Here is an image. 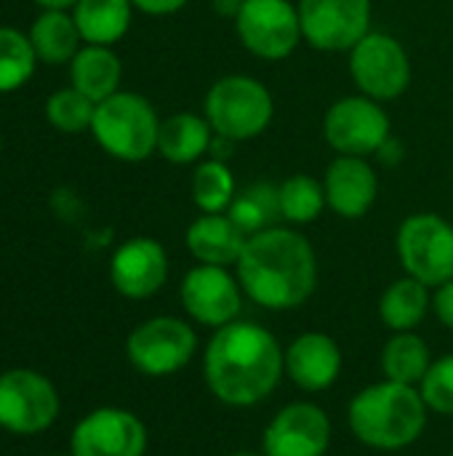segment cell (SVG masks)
I'll return each mask as SVG.
<instances>
[{
	"instance_id": "60d3db41",
	"label": "cell",
	"mask_w": 453,
	"mask_h": 456,
	"mask_svg": "<svg viewBox=\"0 0 453 456\" xmlns=\"http://www.w3.org/2000/svg\"><path fill=\"white\" fill-rule=\"evenodd\" d=\"M451 456H453V449H451Z\"/></svg>"
},
{
	"instance_id": "d6986e66",
	"label": "cell",
	"mask_w": 453,
	"mask_h": 456,
	"mask_svg": "<svg viewBox=\"0 0 453 456\" xmlns=\"http://www.w3.org/2000/svg\"><path fill=\"white\" fill-rule=\"evenodd\" d=\"M248 235L230 219V214H200L184 232L187 251L198 265L232 267L238 265Z\"/></svg>"
},
{
	"instance_id": "83f0119b",
	"label": "cell",
	"mask_w": 453,
	"mask_h": 456,
	"mask_svg": "<svg viewBox=\"0 0 453 456\" xmlns=\"http://www.w3.org/2000/svg\"><path fill=\"white\" fill-rule=\"evenodd\" d=\"M278 195H280V216L288 224H312L323 214V208H328L323 182H318L310 174L288 176L283 184H278Z\"/></svg>"
},
{
	"instance_id": "1f68e13d",
	"label": "cell",
	"mask_w": 453,
	"mask_h": 456,
	"mask_svg": "<svg viewBox=\"0 0 453 456\" xmlns=\"http://www.w3.org/2000/svg\"><path fill=\"white\" fill-rule=\"evenodd\" d=\"M433 313L438 315V321L453 331V281L443 283L441 289H435L433 297Z\"/></svg>"
},
{
	"instance_id": "4dcf8cb0",
	"label": "cell",
	"mask_w": 453,
	"mask_h": 456,
	"mask_svg": "<svg viewBox=\"0 0 453 456\" xmlns=\"http://www.w3.org/2000/svg\"><path fill=\"white\" fill-rule=\"evenodd\" d=\"M417 387L433 414L453 417V355L435 358Z\"/></svg>"
},
{
	"instance_id": "cb8c5ba5",
	"label": "cell",
	"mask_w": 453,
	"mask_h": 456,
	"mask_svg": "<svg viewBox=\"0 0 453 456\" xmlns=\"http://www.w3.org/2000/svg\"><path fill=\"white\" fill-rule=\"evenodd\" d=\"M433 297L425 283L406 275L384 289L379 297V318L390 331H414L430 313Z\"/></svg>"
},
{
	"instance_id": "52a82bcc",
	"label": "cell",
	"mask_w": 453,
	"mask_h": 456,
	"mask_svg": "<svg viewBox=\"0 0 453 456\" xmlns=\"http://www.w3.org/2000/svg\"><path fill=\"white\" fill-rule=\"evenodd\" d=\"M395 251L406 275L427 289L453 281V224L441 214L419 211L400 222Z\"/></svg>"
},
{
	"instance_id": "74e56055",
	"label": "cell",
	"mask_w": 453,
	"mask_h": 456,
	"mask_svg": "<svg viewBox=\"0 0 453 456\" xmlns=\"http://www.w3.org/2000/svg\"><path fill=\"white\" fill-rule=\"evenodd\" d=\"M0 150H3V136H0Z\"/></svg>"
},
{
	"instance_id": "603a6c76",
	"label": "cell",
	"mask_w": 453,
	"mask_h": 456,
	"mask_svg": "<svg viewBox=\"0 0 453 456\" xmlns=\"http://www.w3.org/2000/svg\"><path fill=\"white\" fill-rule=\"evenodd\" d=\"M35 56L45 64H67L80 51V32L67 11L45 8L27 32Z\"/></svg>"
},
{
	"instance_id": "ffe728a7",
	"label": "cell",
	"mask_w": 453,
	"mask_h": 456,
	"mask_svg": "<svg viewBox=\"0 0 453 456\" xmlns=\"http://www.w3.org/2000/svg\"><path fill=\"white\" fill-rule=\"evenodd\" d=\"M123 64L109 45L85 43L69 61V83L91 102H104L120 91Z\"/></svg>"
},
{
	"instance_id": "44dd1931",
	"label": "cell",
	"mask_w": 453,
	"mask_h": 456,
	"mask_svg": "<svg viewBox=\"0 0 453 456\" xmlns=\"http://www.w3.org/2000/svg\"><path fill=\"white\" fill-rule=\"evenodd\" d=\"M214 142V128L206 115L195 112H176L160 123L158 134V152L176 166H190L200 160Z\"/></svg>"
},
{
	"instance_id": "d4e9b609",
	"label": "cell",
	"mask_w": 453,
	"mask_h": 456,
	"mask_svg": "<svg viewBox=\"0 0 453 456\" xmlns=\"http://www.w3.org/2000/svg\"><path fill=\"white\" fill-rule=\"evenodd\" d=\"M379 363H382L384 379L417 387L433 363V353H430V345L419 334L398 331L384 342Z\"/></svg>"
},
{
	"instance_id": "8992f818",
	"label": "cell",
	"mask_w": 453,
	"mask_h": 456,
	"mask_svg": "<svg viewBox=\"0 0 453 456\" xmlns=\"http://www.w3.org/2000/svg\"><path fill=\"white\" fill-rule=\"evenodd\" d=\"M198 353V334L192 323L174 315H155L131 329L125 339L128 363L150 377L163 379L174 377L192 363Z\"/></svg>"
},
{
	"instance_id": "277c9868",
	"label": "cell",
	"mask_w": 453,
	"mask_h": 456,
	"mask_svg": "<svg viewBox=\"0 0 453 456\" xmlns=\"http://www.w3.org/2000/svg\"><path fill=\"white\" fill-rule=\"evenodd\" d=\"M160 123L150 99L133 91H117L96 104L91 134L107 155L139 163L158 152Z\"/></svg>"
},
{
	"instance_id": "30bf717a",
	"label": "cell",
	"mask_w": 453,
	"mask_h": 456,
	"mask_svg": "<svg viewBox=\"0 0 453 456\" xmlns=\"http://www.w3.org/2000/svg\"><path fill=\"white\" fill-rule=\"evenodd\" d=\"M392 123L382 102L363 94L336 99L323 115V136L336 155L368 158L392 136Z\"/></svg>"
},
{
	"instance_id": "8d00e7d4",
	"label": "cell",
	"mask_w": 453,
	"mask_h": 456,
	"mask_svg": "<svg viewBox=\"0 0 453 456\" xmlns=\"http://www.w3.org/2000/svg\"><path fill=\"white\" fill-rule=\"evenodd\" d=\"M227 456H264L262 452H251V449H240V452H232V454Z\"/></svg>"
},
{
	"instance_id": "ba28073f",
	"label": "cell",
	"mask_w": 453,
	"mask_h": 456,
	"mask_svg": "<svg viewBox=\"0 0 453 456\" xmlns=\"http://www.w3.org/2000/svg\"><path fill=\"white\" fill-rule=\"evenodd\" d=\"M61 411L56 385L35 369H11L0 377V430L11 436H40Z\"/></svg>"
},
{
	"instance_id": "5b68a950",
	"label": "cell",
	"mask_w": 453,
	"mask_h": 456,
	"mask_svg": "<svg viewBox=\"0 0 453 456\" xmlns=\"http://www.w3.org/2000/svg\"><path fill=\"white\" fill-rule=\"evenodd\" d=\"M203 115L216 136L248 142L262 136L275 118L270 88L251 75H224L206 91Z\"/></svg>"
},
{
	"instance_id": "5bb4252c",
	"label": "cell",
	"mask_w": 453,
	"mask_h": 456,
	"mask_svg": "<svg viewBox=\"0 0 453 456\" xmlns=\"http://www.w3.org/2000/svg\"><path fill=\"white\" fill-rule=\"evenodd\" d=\"M147 446V425L133 411L120 406L88 411L69 436L72 456H144Z\"/></svg>"
},
{
	"instance_id": "e0dca14e",
	"label": "cell",
	"mask_w": 453,
	"mask_h": 456,
	"mask_svg": "<svg viewBox=\"0 0 453 456\" xmlns=\"http://www.w3.org/2000/svg\"><path fill=\"white\" fill-rule=\"evenodd\" d=\"M286 377L304 393H323L342 377L344 355L334 337L323 331L299 334L283 353Z\"/></svg>"
},
{
	"instance_id": "836d02e7",
	"label": "cell",
	"mask_w": 453,
	"mask_h": 456,
	"mask_svg": "<svg viewBox=\"0 0 453 456\" xmlns=\"http://www.w3.org/2000/svg\"><path fill=\"white\" fill-rule=\"evenodd\" d=\"M387 166H395V163H400V158H403V144L395 139V136H390L384 144H382V150L376 152Z\"/></svg>"
},
{
	"instance_id": "ab89813d",
	"label": "cell",
	"mask_w": 453,
	"mask_h": 456,
	"mask_svg": "<svg viewBox=\"0 0 453 456\" xmlns=\"http://www.w3.org/2000/svg\"><path fill=\"white\" fill-rule=\"evenodd\" d=\"M0 377H3V371H0Z\"/></svg>"
},
{
	"instance_id": "8fae6325",
	"label": "cell",
	"mask_w": 453,
	"mask_h": 456,
	"mask_svg": "<svg viewBox=\"0 0 453 456\" xmlns=\"http://www.w3.org/2000/svg\"><path fill=\"white\" fill-rule=\"evenodd\" d=\"M235 32L243 48L264 61L288 59L304 40L299 8L291 0H246Z\"/></svg>"
},
{
	"instance_id": "7a4b0ae2",
	"label": "cell",
	"mask_w": 453,
	"mask_h": 456,
	"mask_svg": "<svg viewBox=\"0 0 453 456\" xmlns=\"http://www.w3.org/2000/svg\"><path fill=\"white\" fill-rule=\"evenodd\" d=\"M235 267L243 294L264 310H294L318 289L315 248L291 227L278 224L248 235Z\"/></svg>"
},
{
	"instance_id": "7c38bea8",
	"label": "cell",
	"mask_w": 453,
	"mask_h": 456,
	"mask_svg": "<svg viewBox=\"0 0 453 456\" xmlns=\"http://www.w3.org/2000/svg\"><path fill=\"white\" fill-rule=\"evenodd\" d=\"M302 37L323 53L352 51L371 32V0H299Z\"/></svg>"
},
{
	"instance_id": "3957f363",
	"label": "cell",
	"mask_w": 453,
	"mask_h": 456,
	"mask_svg": "<svg viewBox=\"0 0 453 456\" xmlns=\"http://www.w3.org/2000/svg\"><path fill=\"white\" fill-rule=\"evenodd\" d=\"M427 414L419 387L382 379L352 395L347 425L358 444L374 452H403L422 438Z\"/></svg>"
},
{
	"instance_id": "f1b7e54d",
	"label": "cell",
	"mask_w": 453,
	"mask_h": 456,
	"mask_svg": "<svg viewBox=\"0 0 453 456\" xmlns=\"http://www.w3.org/2000/svg\"><path fill=\"white\" fill-rule=\"evenodd\" d=\"M35 48L13 27H0V94L21 88L35 75Z\"/></svg>"
},
{
	"instance_id": "f35d334b",
	"label": "cell",
	"mask_w": 453,
	"mask_h": 456,
	"mask_svg": "<svg viewBox=\"0 0 453 456\" xmlns=\"http://www.w3.org/2000/svg\"><path fill=\"white\" fill-rule=\"evenodd\" d=\"M53 456H72V454H53Z\"/></svg>"
},
{
	"instance_id": "2e32d148",
	"label": "cell",
	"mask_w": 453,
	"mask_h": 456,
	"mask_svg": "<svg viewBox=\"0 0 453 456\" xmlns=\"http://www.w3.org/2000/svg\"><path fill=\"white\" fill-rule=\"evenodd\" d=\"M168 281V254L155 238H131L120 243L109 259L112 289L133 302L155 297Z\"/></svg>"
},
{
	"instance_id": "6da1fadb",
	"label": "cell",
	"mask_w": 453,
	"mask_h": 456,
	"mask_svg": "<svg viewBox=\"0 0 453 456\" xmlns=\"http://www.w3.org/2000/svg\"><path fill=\"white\" fill-rule=\"evenodd\" d=\"M283 347L275 334L251 321H232L216 329L203 353L208 393L230 409L264 403L286 377Z\"/></svg>"
},
{
	"instance_id": "4316f807",
	"label": "cell",
	"mask_w": 453,
	"mask_h": 456,
	"mask_svg": "<svg viewBox=\"0 0 453 456\" xmlns=\"http://www.w3.org/2000/svg\"><path fill=\"white\" fill-rule=\"evenodd\" d=\"M238 195L235 176L224 160H206L192 174V203L203 214H227Z\"/></svg>"
},
{
	"instance_id": "f546056e",
	"label": "cell",
	"mask_w": 453,
	"mask_h": 456,
	"mask_svg": "<svg viewBox=\"0 0 453 456\" xmlns=\"http://www.w3.org/2000/svg\"><path fill=\"white\" fill-rule=\"evenodd\" d=\"M93 112H96V102H91L72 86L53 91L45 102V120L61 134L91 131Z\"/></svg>"
},
{
	"instance_id": "484cf974",
	"label": "cell",
	"mask_w": 453,
	"mask_h": 456,
	"mask_svg": "<svg viewBox=\"0 0 453 456\" xmlns=\"http://www.w3.org/2000/svg\"><path fill=\"white\" fill-rule=\"evenodd\" d=\"M230 219L246 232V235H256L262 230L278 227L280 216V195H278V184L272 182H254L243 190H238L232 206L227 208Z\"/></svg>"
},
{
	"instance_id": "9a60e30c",
	"label": "cell",
	"mask_w": 453,
	"mask_h": 456,
	"mask_svg": "<svg viewBox=\"0 0 453 456\" xmlns=\"http://www.w3.org/2000/svg\"><path fill=\"white\" fill-rule=\"evenodd\" d=\"M334 438V425L326 409L310 401L283 406L264 428V456H326Z\"/></svg>"
},
{
	"instance_id": "e575fe53",
	"label": "cell",
	"mask_w": 453,
	"mask_h": 456,
	"mask_svg": "<svg viewBox=\"0 0 453 456\" xmlns=\"http://www.w3.org/2000/svg\"><path fill=\"white\" fill-rule=\"evenodd\" d=\"M243 3H246V0H211V8H214L219 16L235 21L238 13H240V8H243Z\"/></svg>"
},
{
	"instance_id": "7402d4cb",
	"label": "cell",
	"mask_w": 453,
	"mask_h": 456,
	"mask_svg": "<svg viewBox=\"0 0 453 456\" xmlns=\"http://www.w3.org/2000/svg\"><path fill=\"white\" fill-rule=\"evenodd\" d=\"M133 16L131 0H77L72 5V19L77 32L91 45H112L117 43Z\"/></svg>"
},
{
	"instance_id": "9c48e42d",
	"label": "cell",
	"mask_w": 453,
	"mask_h": 456,
	"mask_svg": "<svg viewBox=\"0 0 453 456\" xmlns=\"http://www.w3.org/2000/svg\"><path fill=\"white\" fill-rule=\"evenodd\" d=\"M350 75L358 91L376 102L400 99L411 86V59L403 43L387 32H368L350 51Z\"/></svg>"
},
{
	"instance_id": "ac0fdd59",
	"label": "cell",
	"mask_w": 453,
	"mask_h": 456,
	"mask_svg": "<svg viewBox=\"0 0 453 456\" xmlns=\"http://www.w3.org/2000/svg\"><path fill=\"white\" fill-rule=\"evenodd\" d=\"M326 203L342 219H360L371 211L379 195L376 171L366 158L336 155L323 176Z\"/></svg>"
},
{
	"instance_id": "d590c367",
	"label": "cell",
	"mask_w": 453,
	"mask_h": 456,
	"mask_svg": "<svg viewBox=\"0 0 453 456\" xmlns=\"http://www.w3.org/2000/svg\"><path fill=\"white\" fill-rule=\"evenodd\" d=\"M37 5H43V8H56V11H67V8H72L77 0H35Z\"/></svg>"
},
{
	"instance_id": "4fadbf2b",
	"label": "cell",
	"mask_w": 453,
	"mask_h": 456,
	"mask_svg": "<svg viewBox=\"0 0 453 456\" xmlns=\"http://www.w3.org/2000/svg\"><path fill=\"white\" fill-rule=\"evenodd\" d=\"M179 299L190 321L216 331L240 318L243 286L230 267L198 265L182 278Z\"/></svg>"
},
{
	"instance_id": "d6a6232c",
	"label": "cell",
	"mask_w": 453,
	"mask_h": 456,
	"mask_svg": "<svg viewBox=\"0 0 453 456\" xmlns=\"http://www.w3.org/2000/svg\"><path fill=\"white\" fill-rule=\"evenodd\" d=\"M133 8H139L142 13H150V16H168V13H176L182 11L190 0H131Z\"/></svg>"
}]
</instances>
